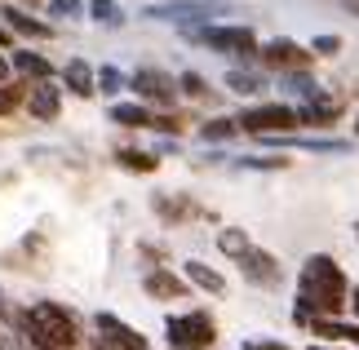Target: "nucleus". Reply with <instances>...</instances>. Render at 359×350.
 Masks as SVG:
<instances>
[{
	"mask_svg": "<svg viewBox=\"0 0 359 350\" xmlns=\"http://www.w3.org/2000/svg\"><path fill=\"white\" fill-rule=\"evenodd\" d=\"M266 62L271 67H302V62H306V53H302L293 40H275V45L266 49Z\"/></svg>",
	"mask_w": 359,
	"mask_h": 350,
	"instance_id": "9",
	"label": "nucleus"
},
{
	"mask_svg": "<svg viewBox=\"0 0 359 350\" xmlns=\"http://www.w3.org/2000/svg\"><path fill=\"white\" fill-rule=\"evenodd\" d=\"M236 133V124L231 120H213V124H204V137H209V142H217V137H231Z\"/></svg>",
	"mask_w": 359,
	"mask_h": 350,
	"instance_id": "21",
	"label": "nucleus"
},
{
	"mask_svg": "<svg viewBox=\"0 0 359 350\" xmlns=\"http://www.w3.org/2000/svg\"><path fill=\"white\" fill-rule=\"evenodd\" d=\"M18 107V89H0V111H13Z\"/></svg>",
	"mask_w": 359,
	"mask_h": 350,
	"instance_id": "27",
	"label": "nucleus"
},
{
	"mask_svg": "<svg viewBox=\"0 0 359 350\" xmlns=\"http://www.w3.org/2000/svg\"><path fill=\"white\" fill-rule=\"evenodd\" d=\"M240 262H244V271L253 275V279H266V284H275V279H280V266H275L271 253H257V248H248Z\"/></svg>",
	"mask_w": 359,
	"mask_h": 350,
	"instance_id": "7",
	"label": "nucleus"
},
{
	"mask_svg": "<svg viewBox=\"0 0 359 350\" xmlns=\"http://www.w3.org/2000/svg\"><path fill=\"white\" fill-rule=\"evenodd\" d=\"M5 22L13 27V32H22V36H32V40H45V36H49V27H45V22H36V18H27V13H18V9H5Z\"/></svg>",
	"mask_w": 359,
	"mask_h": 350,
	"instance_id": "12",
	"label": "nucleus"
},
{
	"mask_svg": "<svg viewBox=\"0 0 359 350\" xmlns=\"http://www.w3.org/2000/svg\"><path fill=\"white\" fill-rule=\"evenodd\" d=\"M226 85L236 89V93H253V89L262 85V80H253V76H244V72H231V76H226Z\"/></svg>",
	"mask_w": 359,
	"mask_h": 350,
	"instance_id": "20",
	"label": "nucleus"
},
{
	"mask_svg": "<svg viewBox=\"0 0 359 350\" xmlns=\"http://www.w3.org/2000/svg\"><path fill=\"white\" fill-rule=\"evenodd\" d=\"M116 160L124 164V169H133V173H147V169H156V160H147L142 151H120Z\"/></svg>",
	"mask_w": 359,
	"mask_h": 350,
	"instance_id": "19",
	"label": "nucleus"
},
{
	"mask_svg": "<svg viewBox=\"0 0 359 350\" xmlns=\"http://www.w3.org/2000/svg\"><path fill=\"white\" fill-rule=\"evenodd\" d=\"M111 120L116 124H133V129H137V124H160V129H177V124L173 120H156V116H151V111H142V107H129V102H116L111 107Z\"/></svg>",
	"mask_w": 359,
	"mask_h": 350,
	"instance_id": "8",
	"label": "nucleus"
},
{
	"mask_svg": "<svg viewBox=\"0 0 359 350\" xmlns=\"http://www.w3.org/2000/svg\"><path fill=\"white\" fill-rule=\"evenodd\" d=\"M341 297H346V275L328 257H311L302 266V302H297L302 319H311V311H333L337 315Z\"/></svg>",
	"mask_w": 359,
	"mask_h": 350,
	"instance_id": "1",
	"label": "nucleus"
},
{
	"mask_svg": "<svg viewBox=\"0 0 359 350\" xmlns=\"http://www.w3.org/2000/svg\"><path fill=\"white\" fill-rule=\"evenodd\" d=\"M311 328L320 337H333V342H355L359 346V324H337V319H311Z\"/></svg>",
	"mask_w": 359,
	"mask_h": 350,
	"instance_id": "10",
	"label": "nucleus"
},
{
	"mask_svg": "<svg viewBox=\"0 0 359 350\" xmlns=\"http://www.w3.org/2000/svg\"><path fill=\"white\" fill-rule=\"evenodd\" d=\"M133 85H137V93H147V97H169V89H164L169 80H164L160 72H142V76L133 80Z\"/></svg>",
	"mask_w": 359,
	"mask_h": 350,
	"instance_id": "16",
	"label": "nucleus"
},
{
	"mask_svg": "<svg viewBox=\"0 0 359 350\" xmlns=\"http://www.w3.org/2000/svg\"><path fill=\"white\" fill-rule=\"evenodd\" d=\"M93 80H102V85H98V89H107V93H116V89L124 85V80H120V72H116V67H102V72H98V76H93Z\"/></svg>",
	"mask_w": 359,
	"mask_h": 350,
	"instance_id": "22",
	"label": "nucleus"
},
{
	"mask_svg": "<svg viewBox=\"0 0 359 350\" xmlns=\"http://www.w3.org/2000/svg\"><path fill=\"white\" fill-rule=\"evenodd\" d=\"M217 244H222V253H231V257H244L248 253V240H244L240 231H222V235H217Z\"/></svg>",
	"mask_w": 359,
	"mask_h": 350,
	"instance_id": "18",
	"label": "nucleus"
},
{
	"mask_svg": "<svg viewBox=\"0 0 359 350\" xmlns=\"http://www.w3.org/2000/svg\"><path fill=\"white\" fill-rule=\"evenodd\" d=\"M187 279H191V284H200V288H209V292H222L226 288V279L217 275V271H209L204 262H187Z\"/></svg>",
	"mask_w": 359,
	"mask_h": 350,
	"instance_id": "11",
	"label": "nucleus"
},
{
	"mask_svg": "<svg viewBox=\"0 0 359 350\" xmlns=\"http://www.w3.org/2000/svg\"><path fill=\"white\" fill-rule=\"evenodd\" d=\"M147 288L156 292L160 302H173V297H182V284H177L173 275H164V271H160V275H151V279H147Z\"/></svg>",
	"mask_w": 359,
	"mask_h": 350,
	"instance_id": "15",
	"label": "nucleus"
},
{
	"mask_svg": "<svg viewBox=\"0 0 359 350\" xmlns=\"http://www.w3.org/2000/svg\"><path fill=\"white\" fill-rule=\"evenodd\" d=\"M98 328H102L120 350H147V337H137L129 324H120V319H111V315H98Z\"/></svg>",
	"mask_w": 359,
	"mask_h": 350,
	"instance_id": "6",
	"label": "nucleus"
},
{
	"mask_svg": "<svg viewBox=\"0 0 359 350\" xmlns=\"http://www.w3.org/2000/svg\"><path fill=\"white\" fill-rule=\"evenodd\" d=\"M240 124L248 133H275V129H293V124H302V111L293 107H253L244 111Z\"/></svg>",
	"mask_w": 359,
	"mask_h": 350,
	"instance_id": "4",
	"label": "nucleus"
},
{
	"mask_svg": "<svg viewBox=\"0 0 359 350\" xmlns=\"http://www.w3.org/2000/svg\"><path fill=\"white\" fill-rule=\"evenodd\" d=\"M32 111H36V120H49V116H58V93H53L49 85L40 89L36 97H32Z\"/></svg>",
	"mask_w": 359,
	"mask_h": 350,
	"instance_id": "17",
	"label": "nucleus"
},
{
	"mask_svg": "<svg viewBox=\"0 0 359 350\" xmlns=\"http://www.w3.org/2000/svg\"><path fill=\"white\" fill-rule=\"evenodd\" d=\"M93 18H98V22H116L120 13H116V5H111V0H93Z\"/></svg>",
	"mask_w": 359,
	"mask_h": 350,
	"instance_id": "23",
	"label": "nucleus"
},
{
	"mask_svg": "<svg viewBox=\"0 0 359 350\" xmlns=\"http://www.w3.org/2000/svg\"><path fill=\"white\" fill-rule=\"evenodd\" d=\"M67 85H72L76 93H93V89H98V85H93V72H89V67L85 62H67Z\"/></svg>",
	"mask_w": 359,
	"mask_h": 350,
	"instance_id": "14",
	"label": "nucleus"
},
{
	"mask_svg": "<svg viewBox=\"0 0 359 350\" xmlns=\"http://www.w3.org/2000/svg\"><path fill=\"white\" fill-rule=\"evenodd\" d=\"M341 49V40L333 36V40H328V36H320V40H315V53H337Z\"/></svg>",
	"mask_w": 359,
	"mask_h": 350,
	"instance_id": "25",
	"label": "nucleus"
},
{
	"mask_svg": "<svg viewBox=\"0 0 359 350\" xmlns=\"http://www.w3.org/2000/svg\"><path fill=\"white\" fill-rule=\"evenodd\" d=\"M49 13H62V18H76V13H80V5H76V0H49Z\"/></svg>",
	"mask_w": 359,
	"mask_h": 350,
	"instance_id": "24",
	"label": "nucleus"
},
{
	"mask_svg": "<svg viewBox=\"0 0 359 350\" xmlns=\"http://www.w3.org/2000/svg\"><path fill=\"white\" fill-rule=\"evenodd\" d=\"M13 67L27 76H36V80H49V62L40 58V53H27V49H13Z\"/></svg>",
	"mask_w": 359,
	"mask_h": 350,
	"instance_id": "13",
	"label": "nucleus"
},
{
	"mask_svg": "<svg viewBox=\"0 0 359 350\" xmlns=\"http://www.w3.org/2000/svg\"><path fill=\"white\" fill-rule=\"evenodd\" d=\"M93 350H111V346H107V342H93Z\"/></svg>",
	"mask_w": 359,
	"mask_h": 350,
	"instance_id": "29",
	"label": "nucleus"
},
{
	"mask_svg": "<svg viewBox=\"0 0 359 350\" xmlns=\"http://www.w3.org/2000/svg\"><path fill=\"white\" fill-rule=\"evenodd\" d=\"M355 311H359V297H355Z\"/></svg>",
	"mask_w": 359,
	"mask_h": 350,
	"instance_id": "33",
	"label": "nucleus"
},
{
	"mask_svg": "<svg viewBox=\"0 0 359 350\" xmlns=\"http://www.w3.org/2000/svg\"><path fill=\"white\" fill-rule=\"evenodd\" d=\"M0 80H5V62H0Z\"/></svg>",
	"mask_w": 359,
	"mask_h": 350,
	"instance_id": "32",
	"label": "nucleus"
},
{
	"mask_svg": "<svg viewBox=\"0 0 359 350\" xmlns=\"http://www.w3.org/2000/svg\"><path fill=\"white\" fill-rule=\"evenodd\" d=\"M182 89H187V93H204V80H200L196 72H187V76H182Z\"/></svg>",
	"mask_w": 359,
	"mask_h": 350,
	"instance_id": "26",
	"label": "nucleus"
},
{
	"mask_svg": "<svg viewBox=\"0 0 359 350\" xmlns=\"http://www.w3.org/2000/svg\"><path fill=\"white\" fill-rule=\"evenodd\" d=\"M200 45H217V49H231L240 58H253L257 53V36L248 27H217V32H196Z\"/></svg>",
	"mask_w": 359,
	"mask_h": 350,
	"instance_id": "5",
	"label": "nucleus"
},
{
	"mask_svg": "<svg viewBox=\"0 0 359 350\" xmlns=\"http://www.w3.org/2000/svg\"><path fill=\"white\" fill-rule=\"evenodd\" d=\"M0 45H9V36H5V32H0Z\"/></svg>",
	"mask_w": 359,
	"mask_h": 350,
	"instance_id": "31",
	"label": "nucleus"
},
{
	"mask_svg": "<svg viewBox=\"0 0 359 350\" xmlns=\"http://www.w3.org/2000/svg\"><path fill=\"white\" fill-rule=\"evenodd\" d=\"M169 337H173V346L204 350L213 342V319L209 315H177V319H169Z\"/></svg>",
	"mask_w": 359,
	"mask_h": 350,
	"instance_id": "3",
	"label": "nucleus"
},
{
	"mask_svg": "<svg viewBox=\"0 0 359 350\" xmlns=\"http://www.w3.org/2000/svg\"><path fill=\"white\" fill-rule=\"evenodd\" d=\"M346 9H355V13H359V0H346Z\"/></svg>",
	"mask_w": 359,
	"mask_h": 350,
	"instance_id": "30",
	"label": "nucleus"
},
{
	"mask_svg": "<svg viewBox=\"0 0 359 350\" xmlns=\"http://www.w3.org/2000/svg\"><path fill=\"white\" fill-rule=\"evenodd\" d=\"M32 324H36V332L45 337L53 350H72L76 346V324H72V315L67 311H58V306H36L32 311Z\"/></svg>",
	"mask_w": 359,
	"mask_h": 350,
	"instance_id": "2",
	"label": "nucleus"
},
{
	"mask_svg": "<svg viewBox=\"0 0 359 350\" xmlns=\"http://www.w3.org/2000/svg\"><path fill=\"white\" fill-rule=\"evenodd\" d=\"M248 350H288V346H280V342H253Z\"/></svg>",
	"mask_w": 359,
	"mask_h": 350,
	"instance_id": "28",
	"label": "nucleus"
}]
</instances>
